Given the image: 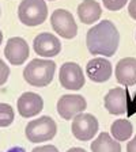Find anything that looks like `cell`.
<instances>
[{
    "label": "cell",
    "mask_w": 136,
    "mask_h": 152,
    "mask_svg": "<svg viewBox=\"0 0 136 152\" xmlns=\"http://www.w3.org/2000/svg\"><path fill=\"white\" fill-rule=\"evenodd\" d=\"M120 33L113 22L105 19L87 31L86 44L91 54L112 57L118 48Z\"/></svg>",
    "instance_id": "obj_1"
},
{
    "label": "cell",
    "mask_w": 136,
    "mask_h": 152,
    "mask_svg": "<svg viewBox=\"0 0 136 152\" xmlns=\"http://www.w3.org/2000/svg\"><path fill=\"white\" fill-rule=\"evenodd\" d=\"M54 72H56L54 61L34 58L26 65L23 71V77L30 86L45 87L53 80Z\"/></svg>",
    "instance_id": "obj_2"
},
{
    "label": "cell",
    "mask_w": 136,
    "mask_h": 152,
    "mask_svg": "<svg viewBox=\"0 0 136 152\" xmlns=\"http://www.w3.org/2000/svg\"><path fill=\"white\" fill-rule=\"evenodd\" d=\"M18 16L26 26L42 25L48 16L45 0H22L18 7Z\"/></svg>",
    "instance_id": "obj_3"
},
{
    "label": "cell",
    "mask_w": 136,
    "mask_h": 152,
    "mask_svg": "<svg viewBox=\"0 0 136 152\" xmlns=\"http://www.w3.org/2000/svg\"><path fill=\"white\" fill-rule=\"evenodd\" d=\"M57 133V125L53 118L44 115L33 120L26 126V137L30 142H44L52 140Z\"/></svg>",
    "instance_id": "obj_4"
},
{
    "label": "cell",
    "mask_w": 136,
    "mask_h": 152,
    "mask_svg": "<svg viewBox=\"0 0 136 152\" xmlns=\"http://www.w3.org/2000/svg\"><path fill=\"white\" fill-rule=\"evenodd\" d=\"M98 120L89 113L78 114L72 121V134L79 141H89L98 132Z\"/></svg>",
    "instance_id": "obj_5"
},
{
    "label": "cell",
    "mask_w": 136,
    "mask_h": 152,
    "mask_svg": "<svg viewBox=\"0 0 136 152\" xmlns=\"http://www.w3.org/2000/svg\"><path fill=\"white\" fill-rule=\"evenodd\" d=\"M51 23L54 31L63 38L71 39L78 34V25H76L72 14L67 10H56L51 16Z\"/></svg>",
    "instance_id": "obj_6"
},
{
    "label": "cell",
    "mask_w": 136,
    "mask_h": 152,
    "mask_svg": "<svg viewBox=\"0 0 136 152\" xmlns=\"http://www.w3.org/2000/svg\"><path fill=\"white\" fill-rule=\"evenodd\" d=\"M87 107V102L82 95H63L57 101V111L64 120H74L78 114L83 113Z\"/></svg>",
    "instance_id": "obj_7"
},
{
    "label": "cell",
    "mask_w": 136,
    "mask_h": 152,
    "mask_svg": "<svg viewBox=\"0 0 136 152\" xmlns=\"http://www.w3.org/2000/svg\"><path fill=\"white\" fill-rule=\"evenodd\" d=\"M59 79L65 90L78 91L85 86V75L83 71L76 63H65L61 65Z\"/></svg>",
    "instance_id": "obj_8"
},
{
    "label": "cell",
    "mask_w": 136,
    "mask_h": 152,
    "mask_svg": "<svg viewBox=\"0 0 136 152\" xmlns=\"http://www.w3.org/2000/svg\"><path fill=\"white\" fill-rule=\"evenodd\" d=\"M34 52L41 57H54L60 53L61 42L51 33H41L33 41Z\"/></svg>",
    "instance_id": "obj_9"
},
{
    "label": "cell",
    "mask_w": 136,
    "mask_h": 152,
    "mask_svg": "<svg viewBox=\"0 0 136 152\" xmlns=\"http://www.w3.org/2000/svg\"><path fill=\"white\" fill-rule=\"evenodd\" d=\"M4 56L12 65H22L29 57V45L21 37L10 38L4 48Z\"/></svg>",
    "instance_id": "obj_10"
},
{
    "label": "cell",
    "mask_w": 136,
    "mask_h": 152,
    "mask_svg": "<svg viewBox=\"0 0 136 152\" xmlns=\"http://www.w3.org/2000/svg\"><path fill=\"white\" fill-rule=\"evenodd\" d=\"M18 111L23 118H32L44 109V101L35 92H25L18 98Z\"/></svg>",
    "instance_id": "obj_11"
},
{
    "label": "cell",
    "mask_w": 136,
    "mask_h": 152,
    "mask_svg": "<svg viewBox=\"0 0 136 152\" xmlns=\"http://www.w3.org/2000/svg\"><path fill=\"white\" fill-rule=\"evenodd\" d=\"M112 64L109 60L102 57H95L90 60L86 65V72L90 80L95 83H104L110 79L112 76Z\"/></svg>",
    "instance_id": "obj_12"
},
{
    "label": "cell",
    "mask_w": 136,
    "mask_h": 152,
    "mask_svg": "<svg viewBox=\"0 0 136 152\" xmlns=\"http://www.w3.org/2000/svg\"><path fill=\"white\" fill-rule=\"evenodd\" d=\"M105 107L114 115L124 114L127 111V91L121 87L112 88L105 96Z\"/></svg>",
    "instance_id": "obj_13"
},
{
    "label": "cell",
    "mask_w": 136,
    "mask_h": 152,
    "mask_svg": "<svg viewBox=\"0 0 136 152\" xmlns=\"http://www.w3.org/2000/svg\"><path fill=\"white\" fill-rule=\"evenodd\" d=\"M116 79L123 86L136 84V58L125 57L116 65Z\"/></svg>",
    "instance_id": "obj_14"
},
{
    "label": "cell",
    "mask_w": 136,
    "mask_h": 152,
    "mask_svg": "<svg viewBox=\"0 0 136 152\" xmlns=\"http://www.w3.org/2000/svg\"><path fill=\"white\" fill-rule=\"evenodd\" d=\"M102 15V10L98 1L95 0H83L78 7L79 20L85 25H91L97 22Z\"/></svg>",
    "instance_id": "obj_15"
},
{
    "label": "cell",
    "mask_w": 136,
    "mask_h": 152,
    "mask_svg": "<svg viewBox=\"0 0 136 152\" xmlns=\"http://www.w3.org/2000/svg\"><path fill=\"white\" fill-rule=\"evenodd\" d=\"M93 152H121V145L117 140H113L106 132H102L94 141L91 142Z\"/></svg>",
    "instance_id": "obj_16"
},
{
    "label": "cell",
    "mask_w": 136,
    "mask_h": 152,
    "mask_svg": "<svg viewBox=\"0 0 136 152\" xmlns=\"http://www.w3.org/2000/svg\"><path fill=\"white\" fill-rule=\"evenodd\" d=\"M112 136L117 141H127L132 136V124L128 120H116L112 124Z\"/></svg>",
    "instance_id": "obj_17"
},
{
    "label": "cell",
    "mask_w": 136,
    "mask_h": 152,
    "mask_svg": "<svg viewBox=\"0 0 136 152\" xmlns=\"http://www.w3.org/2000/svg\"><path fill=\"white\" fill-rule=\"evenodd\" d=\"M15 113L8 103H0V126L6 128L14 122Z\"/></svg>",
    "instance_id": "obj_18"
},
{
    "label": "cell",
    "mask_w": 136,
    "mask_h": 152,
    "mask_svg": "<svg viewBox=\"0 0 136 152\" xmlns=\"http://www.w3.org/2000/svg\"><path fill=\"white\" fill-rule=\"evenodd\" d=\"M127 1L128 0H102L104 6L108 10H110V11H118V10H121L127 4Z\"/></svg>",
    "instance_id": "obj_19"
},
{
    "label": "cell",
    "mask_w": 136,
    "mask_h": 152,
    "mask_svg": "<svg viewBox=\"0 0 136 152\" xmlns=\"http://www.w3.org/2000/svg\"><path fill=\"white\" fill-rule=\"evenodd\" d=\"M10 76V68L1 58H0V86H3L7 82Z\"/></svg>",
    "instance_id": "obj_20"
},
{
    "label": "cell",
    "mask_w": 136,
    "mask_h": 152,
    "mask_svg": "<svg viewBox=\"0 0 136 152\" xmlns=\"http://www.w3.org/2000/svg\"><path fill=\"white\" fill-rule=\"evenodd\" d=\"M32 152H59V149L54 145H42V147L34 148Z\"/></svg>",
    "instance_id": "obj_21"
},
{
    "label": "cell",
    "mask_w": 136,
    "mask_h": 152,
    "mask_svg": "<svg viewBox=\"0 0 136 152\" xmlns=\"http://www.w3.org/2000/svg\"><path fill=\"white\" fill-rule=\"evenodd\" d=\"M128 12H129L131 18H133L136 20V0H131L128 4Z\"/></svg>",
    "instance_id": "obj_22"
},
{
    "label": "cell",
    "mask_w": 136,
    "mask_h": 152,
    "mask_svg": "<svg viewBox=\"0 0 136 152\" xmlns=\"http://www.w3.org/2000/svg\"><path fill=\"white\" fill-rule=\"evenodd\" d=\"M127 152H136V136L128 142L127 145Z\"/></svg>",
    "instance_id": "obj_23"
},
{
    "label": "cell",
    "mask_w": 136,
    "mask_h": 152,
    "mask_svg": "<svg viewBox=\"0 0 136 152\" xmlns=\"http://www.w3.org/2000/svg\"><path fill=\"white\" fill-rule=\"evenodd\" d=\"M7 152H26L23 148H21V147H12V148H10Z\"/></svg>",
    "instance_id": "obj_24"
},
{
    "label": "cell",
    "mask_w": 136,
    "mask_h": 152,
    "mask_svg": "<svg viewBox=\"0 0 136 152\" xmlns=\"http://www.w3.org/2000/svg\"><path fill=\"white\" fill-rule=\"evenodd\" d=\"M67 152H86V149L79 148V147H74V148L68 149V151H67Z\"/></svg>",
    "instance_id": "obj_25"
},
{
    "label": "cell",
    "mask_w": 136,
    "mask_h": 152,
    "mask_svg": "<svg viewBox=\"0 0 136 152\" xmlns=\"http://www.w3.org/2000/svg\"><path fill=\"white\" fill-rule=\"evenodd\" d=\"M1 42H3V33L0 31V45H1Z\"/></svg>",
    "instance_id": "obj_26"
},
{
    "label": "cell",
    "mask_w": 136,
    "mask_h": 152,
    "mask_svg": "<svg viewBox=\"0 0 136 152\" xmlns=\"http://www.w3.org/2000/svg\"><path fill=\"white\" fill-rule=\"evenodd\" d=\"M135 109H136V103H135Z\"/></svg>",
    "instance_id": "obj_27"
},
{
    "label": "cell",
    "mask_w": 136,
    "mask_h": 152,
    "mask_svg": "<svg viewBox=\"0 0 136 152\" xmlns=\"http://www.w3.org/2000/svg\"><path fill=\"white\" fill-rule=\"evenodd\" d=\"M51 1H54V0H51Z\"/></svg>",
    "instance_id": "obj_28"
}]
</instances>
